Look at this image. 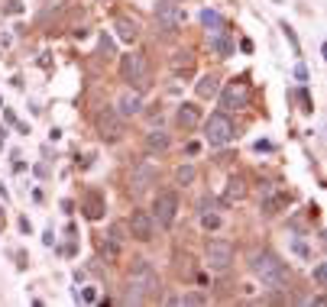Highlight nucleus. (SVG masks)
Masks as SVG:
<instances>
[{
  "label": "nucleus",
  "instance_id": "obj_35",
  "mask_svg": "<svg viewBox=\"0 0 327 307\" xmlns=\"http://www.w3.org/2000/svg\"><path fill=\"white\" fill-rule=\"evenodd\" d=\"M36 175H39V178H49V165L39 162V165H36Z\"/></svg>",
  "mask_w": 327,
  "mask_h": 307
},
{
  "label": "nucleus",
  "instance_id": "obj_2",
  "mask_svg": "<svg viewBox=\"0 0 327 307\" xmlns=\"http://www.w3.org/2000/svg\"><path fill=\"white\" fill-rule=\"evenodd\" d=\"M233 136H236V126H233V120L227 117V110L211 113V117L204 120V139H207V146H227Z\"/></svg>",
  "mask_w": 327,
  "mask_h": 307
},
{
  "label": "nucleus",
  "instance_id": "obj_32",
  "mask_svg": "<svg viewBox=\"0 0 327 307\" xmlns=\"http://www.w3.org/2000/svg\"><path fill=\"white\" fill-rule=\"evenodd\" d=\"M256 152H272V143H266V139H259V143H253Z\"/></svg>",
  "mask_w": 327,
  "mask_h": 307
},
{
  "label": "nucleus",
  "instance_id": "obj_3",
  "mask_svg": "<svg viewBox=\"0 0 327 307\" xmlns=\"http://www.w3.org/2000/svg\"><path fill=\"white\" fill-rule=\"evenodd\" d=\"M130 282H133L139 291L146 294V301L149 297H156L159 291H162V282H159V271L153 268V262L149 259H136L133 262V268H130Z\"/></svg>",
  "mask_w": 327,
  "mask_h": 307
},
{
  "label": "nucleus",
  "instance_id": "obj_10",
  "mask_svg": "<svg viewBox=\"0 0 327 307\" xmlns=\"http://www.w3.org/2000/svg\"><path fill=\"white\" fill-rule=\"evenodd\" d=\"M233 262V246L227 240H211L207 243V265L214 271H227Z\"/></svg>",
  "mask_w": 327,
  "mask_h": 307
},
{
  "label": "nucleus",
  "instance_id": "obj_9",
  "mask_svg": "<svg viewBox=\"0 0 327 307\" xmlns=\"http://www.w3.org/2000/svg\"><path fill=\"white\" fill-rule=\"evenodd\" d=\"M156 181H159V168H156V165L153 162H136L133 175H130V191H133V194H143V191H149Z\"/></svg>",
  "mask_w": 327,
  "mask_h": 307
},
{
  "label": "nucleus",
  "instance_id": "obj_38",
  "mask_svg": "<svg viewBox=\"0 0 327 307\" xmlns=\"http://www.w3.org/2000/svg\"><path fill=\"white\" fill-rule=\"evenodd\" d=\"M65 0H42V7H62Z\"/></svg>",
  "mask_w": 327,
  "mask_h": 307
},
{
  "label": "nucleus",
  "instance_id": "obj_13",
  "mask_svg": "<svg viewBox=\"0 0 327 307\" xmlns=\"http://www.w3.org/2000/svg\"><path fill=\"white\" fill-rule=\"evenodd\" d=\"M113 29H117V39H120V42H130V46H133V42L139 39V23L130 20V16H117Z\"/></svg>",
  "mask_w": 327,
  "mask_h": 307
},
{
  "label": "nucleus",
  "instance_id": "obj_1",
  "mask_svg": "<svg viewBox=\"0 0 327 307\" xmlns=\"http://www.w3.org/2000/svg\"><path fill=\"white\" fill-rule=\"evenodd\" d=\"M250 268L266 288H272V291H285L288 268H285V262H282L279 256H272V252H256V256L250 259Z\"/></svg>",
  "mask_w": 327,
  "mask_h": 307
},
{
  "label": "nucleus",
  "instance_id": "obj_22",
  "mask_svg": "<svg viewBox=\"0 0 327 307\" xmlns=\"http://www.w3.org/2000/svg\"><path fill=\"white\" fill-rule=\"evenodd\" d=\"M110 243H117V246H123L130 240V230H127V223H110V236H107Z\"/></svg>",
  "mask_w": 327,
  "mask_h": 307
},
{
  "label": "nucleus",
  "instance_id": "obj_23",
  "mask_svg": "<svg viewBox=\"0 0 327 307\" xmlns=\"http://www.w3.org/2000/svg\"><path fill=\"white\" fill-rule=\"evenodd\" d=\"M194 178H198L194 165H179V168H175V181H179V184H191Z\"/></svg>",
  "mask_w": 327,
  "mask_h": 307
},
{
  "label": "nucleus",
  "instance_id": "obj_21",
  "mask_svg": "<svg viewBox=\"0 0 327 307\" xmlns=\"http://www.w3.org/2000/svg\"><path fill=\"white\" fill-rule=\"evenodd\" d=\"M201 23H204L207 29L214 26V32H220V29H230V26H227V20H224V16H220L217 10H201Z\"/></svg>",
  "mask_w": 327,
  "mask_h": 307
},
{
  "label": "nucleus",
  "instance_id": "obj_12",
  "mask_svg": "<svg viewBox=\"0 0 327 307\" xmlns=\"http://www.w3.org/2000/svg\"><path fill=\"white\" fill-rule=\"evenodd\" d=\"M117 113L120 117H139V113H143V94L133 91V87H127L117 100Z\"/></svg>",
  "mask_w": 327,
  "mask_h": 307
},
{
  "label": "nucleus",
  "instance_id": "obj_14",
  "mask_svg": "<svg viewBox=\"0 0 327 307\" xmlns=\"http://www.w3.org/2000/svg\"><path fill=\"white\" fill-rule=\"evenodd\" d=\"M81 210H84L87 220H101V217H104V194H101V191H87Z\"/></svg>",
  "mask_w": 327,
  "mask_h": 307
},
{
  "label": "nucleus",
  "instance_id": "obj_17",
  "mask_svg": "<svg viewBox=\"0 0 327 307\" xmlns=\"http://www.w3.org/2000/svg\"><path fill=\"white\" fill-rule=\"evenodd\" d=\"M194 91H198V97H201V100H211V97H217V91H220V81H217V75H204L198 84H194Z\"/></svg>",
  "mask_w": 327,
  "mask_h": 307
},
{
  "label": "nucleus",
  "instance_id": "obj_18",
  "mask_svg": "<svg viewBox=\"0 0 327 307\" xmlns=\"http://www.w3.org/2000/svg\"><path fill=\"white\" fill-rule=\"evenodd\" d=\"M169 149V133H162V129H153V133H146V152L149 155H159Z\"/></svg>",
  "mask_w": 327,
  "mask_h": 307
},
{
  "label": "nucleus",
  "instance_id": "obj_24",
  "mask_svg": "<svg viewBox=\"0 0 327 307\" xmlns=\"http://www.w3.org/2000/svg\"><path fill=\"white\" fill-rule=\"evenodd\" d=\"M4 120L10 123V126H16V129H20V133H29V126H26V123H20V120H16V113H13V110H4Z\"/></svg>",
  "mask_w": 327,
  "mask_h": 307
},
{
  "label": "nucleus",
  "instance_id": "obj_37",
  "mask_svg": "<svg viewBox=\"0 0 327 307\" xmlns=\"http://www.w3.org/2000/svg\"><path fill=\"white\" fill-rule=\"evenodd\" d=\"M201 152V143H188V155H198Z\"/></svg>",
  "mask_w": 327,
  "mask_h": 307
},
{
  "label": "nucleus",
  "instance_id": "obj_25",
  "mask_svg": "<svg viewBox=\"0 0 327 307\" xmlns=\"http://www.w3.org/2000/svg\"><path fill=\"white\" fill-rule=\"evenodd\" d=\"M201 223H204V230H217V226H220V217H217V214H207V210H204Z\"/></svg>",
  "mask_w": 327,
  "mask_h": 307
},
{
  "label": "nucleus",
  "instance_id": "obj_34",
  "mask_svg": "<svg viewBox=\"0 0 327 307\" xmlns=\"http://www.w3.org/2000/svg\"><path fill=\"white\" fill-rule=\"evenodd\" d=\"M295 78H298V81H308V68L298 65V68H295Z\"/></svg>",
  "mask_w": 327,
  "mask_h": 307
},
{
  "label": "nucleus",
  "instance_id": "obj_4",
  "mask_svg": "<svg viewBox=\"0 0 327 307\" xmlns=\"http://www.w3.org/2000/svg\"><path fill=\"white\" fill-rule=\"evenodd\" d=\"M94 129L101 139H107V143H117L123 136V117L117 113V107H104L101 113L94 117Z\"/></svg>",
  "mask_w": 327,
  "mask_h": 307
},
{
  "label": "nucleus",
  "instance_id": "obj_29",
  "mask_svg": "<svg viewBox=\"0 0 327 307\" xmlns=\"http://www.w3.org/2000/svg\"><path fill=\"white\" fill-rule=\"evenodd\" d=\"M282 32H285V39H288L291 46H295V52H298V36H295V29H291L288 23H282Z\"/></svg>",
  "mask_w": 327,
  "mask_h": 307
},
{
  "label": "nucleus",
  "instance_id": "obj_26",
  "mask_svg": "<svg viewBox=\"0 0 327 307\" xmlns=\"http://www.w3.org/2000/svg\"><path fill=\"white\" fill-rule=\"evenodd\" d=\"M207 297L204 294H198V291H191V294H185V297H179V304H204Z\"/></svg>",
  "mask_w": 327,
  "mask_h": 307
},
{
  "label": "nucleus",
  "instance_id": "obj_33",
  "mask_svg": "<svg viewBox=\"0 0 327 307\" xmlns=\"http://www.w3.org/2000/svg\"><path fill=\"white\" fill-rule=\"evenodd\" d=\"M291 249H295V252H298V256H308V246H305V243H298V240H295V243H291Z\"/></svg>",
  "mask_w": 327,
  "mask_h": 307
},
{
  "label": "nucleus",
  "instance_id": "obj_40",
  "mask_svg": "<svg viewBox=\"0 0 327 307\" xmlns=\"http://www.w3.org/2000/svg\"><path fill=\"white\" fill-rule=\"evenodd\" d=\"M97 4H107V0H97Z\"/></svg>",
  "mask_w": 327,
  "mask_h": 307
},
{
  "label": "nucleus",
  "instance_id": "obj_16",
  "mask_svg": "<svg viewBox=\"0 0 327 307\" xmlns=\"http://www.w3.org/2000/svg\"><path fill=\"white\" fill-rule=\"evenodd\" d=\"M191 68H194V52L191 49H179L172 55V72L175 75H188Z\"/></svg>",
  "mask_w": 327,
  "mask_h": 307
},
{
  "label": "nucleus",
  "instance_id": "obj_27",
  "mask_svg": "<svg viewBox=\"0 0 327 307\" xmlns=\"http://www.w3.org/2000/svg\"><path fill=\"white\" fill-rule=\"evenodd\" d=\"M324 278H327V265H324V262H317V265H314V282H317V288H324Z\"/></svg>",
  "mask_w": 327,
  "mask_h": 307
},
{
  "label": "nucleus",
  "instance_id": "obj_8",
  "mask_svg": "<svg viewBox=\"0 0 327 307\" xmlns=\"http://www.w3.org/2000/svg\"><path fill=\"white\" fill-rule=\"evenodd\" d=\"M217 94H220V107L224 110H240V107L250 104V87H246L243 78H233V81L227 84L224 91H217Z\"/></svg>",
  "mask_w": 327,
  "mask_h": 307
},
{
  "label": "nucleus",
  "instance_id": "obj_11",
  "mask_svg": "<svg viewBox=\"0 0 327 307\" xmlns=\"http://www.w3.org/2000/svg\"><path fill=\"white\" fill-rule=\"evenodd\" d=\"M127 230L133 240L139 243H149L156 236V220H153V214H146V210H133V217H130V223H127Z\"/></svg>",
  "mask_w": 327,
  "mask_h": 307
},
{
  "label": "nucleus",
  "instance_id": "obj_19",
  "mask_svg": "<svg viewBox=\"0 0 327 307\" xmlns=\"http://www.w3.org/2000/svg\"><path fill=\"white\" fill-rule=\"evenodd\" d=\"M211 49L217 52L220 58H230L233 55V42H230V29H220L214 39H211Z\"/></svg>",
  "mask_w": 327,
  "mask_h": 307
},
{
  "label": "nucleus",
  "instance_id": "obj_15",
  "mask_svg": "<svg viewBox=\"0 0 327 307\" xmlns=\"http://www.w3.org/2000/svg\"><path fill=\"white\" fill-rule=\"evenodd\" d=\"M175 123H179L182 129H194L201 123V107H194V104H182L179 113H175Z\"/></svg>",
  "mask_w": 327,
  "mask_h": 307
},
{
  "label": "nucleus",
  "instance_id": "obj_30",
  "mask_svg": "<svg viewBox=\"0 0 327 307\" xmlns=\"http://www.w3.org/2000/svg\"><path fill=\"white\" fill-rule=\"evenodd\" d=\"M101 55H104V58H110V55H113V42H110L107 36H101Z\"/></svg>",
  "mask_w": 327,
  "mask_h": 307
},
{
  "label": "nucleus",
  "instance_id": "obj_7",
  "mask_svg": "<svg viewBox=\"0 0 327 307\" xmlns=\"http://www.w3.org/2000/svg\"><path fill=\"white\" fill-rule=\"evenodd\" d=\"M120 78H123V81H130V84H139V87H143L146 78H149L146 58L139 55V52H130V55H123V61H120Z\"/></svg>",
  "mask_w": 327,
  "mask_h": 307
},
{
  "label": "nucleus",
  "instance_id": "obj_36",
  "mask_svg": "<svg viewBox=\"0 0 327 307\" xmlns=\"http://www.w3.org/2000/svg\"><path fill=\"white\" fill-rule=\"evenodd\" d=\"M240 49L246 52V55H250V52H253V39H240Z\"/></svg>",
  "mask_w": 327,
  "mask_h": 307
},
{
  "label": "nucleus",
  "instance_id": "obj_5",
  "mask_svg": "<svg viewBox=\"0 0 327 307\" xmlns=\"http://www.w3.org/2000/svg\"><path fill=\"white\" fill-rule=\"evenodd\" d=\"M156 23L162 32H175L185 23V10L179 7V0H156Z\"/></svg>",
  "mask_w": 327,
  "mask_h": 307
},
{
  "label": "nucleus",
  "instance_id": "obj_28",
  "mask_svg": "<svg viewBox=\"0 0 327 307\" xmlns=\"http://www.w3.org/2000/svg\"><path fill=\"white\" fill-rule=\"evenodd\" d=\"M298 100H302V110H305V113H311V110H314V104H311V97H308V91H305V87L298 91Z\"/></svg>",
  "mask_w": 327,
  "mask_h": 307
},
{
  "label": "nucleus",
  "instance_id": "obj_6",
  "mask_svg": "<svg viewBox=\"0 0 327 307\" xmlns=\"http://www.w3.org/2000/svg\"><path fill=\"white\" fill-rule=\"evenodd\" d=\"M175 214H179V194H175V191H159L156 204H153V220L159 226H172Z\"/></svg>",
  "mask_w": 327,
  "mask_h": 307
},
{
  "label": "nucleus",
  "instance_id": "obj_31",
  "mask_svg": "<svg viewBox=\"0 0 327 307\" xmlns=\"http://www.w3.org/2000/svg\"><path fill=\"white\" fill-rule=\"evenodd\" d=\"M78 297H81V301H87V304H94V301H97V291H94V288H84Z\"/></svg>",
  "mask_w": 327,
  "mask_h": 307
},
{
  "label": "nucleus",
  "instance_id": "obj_39",
  "mask_svg": "<svg viewBox=\"0 0 327 307\" xmlns=\"http://www.w3.org/2000/svg\"><path fill=\"white\" fill-rule=\"evenodd\" d=\"M4 139H7V129L0 126V149H4Z\"/></svg>",
  "mask_w": 327,
  "mask_h": 307
},
{
  "label": "nucleus",
  "instance_id": "obj_20",
  "mask_svg": "<svg viewBox=\"0 0 327 307\" xmlns=\"http://www.w3.org/2000/svg\"><path fill=\"white\" fill-rule=\"evenodd\" d=\"M246 194V181L240 175H233L230 181H227V191H224V204H233V200H240Z\"/></svg>",
  "mask_w": 327,
  "mask_h": 307
}]
</instances>
